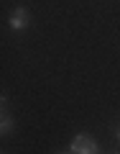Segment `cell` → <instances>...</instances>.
Wrapping results in <instances>:
<instances>
[{"label": "cell", "instance_id": "277c9868", "mask_svg": "<svg viewBox=\"0 0 120 154\" xmlns=\"http://www.w3.org/2000/svg\"><path fill=\"white\" fill-rule=\"evenodd\" d=\"M118 144H120V128H118Z\"/></svg>", "mask_w": 120, "mask_h": 154}, {"label": "cell", "instance_id": "7a4b0ae2", "mask_svg": "<svg viewBox=\"0 0 120 154\" xmlns=\"http://www.w3.org/2000/svg\"><path fill=\"white\" fill-rule=\"evenodd\" d=\"M10 28H13V31H23V28H28V11H26V8H13V13H10Z\"/></svg>", "mask_w": 120, "mask_h": 154}, {"label": "cell", "instance_id": "6da1fadb", "mask_svg": "<svg viewBox=\"0 0 120 154\" xmlns=\"http://www.w3.org/2000/svg\"><path fill=\"white\" fill-rule=\"evenodd\" d=\"M72 154H100V146L87 134H77L74 141H72Z\"/></svg>", "mask_w": 120, "mask_h": 154}, {"label": "cell", "instance_id": "3957f363", "mask_svg": "<svg viewBox=\"0 0 120 154\" xmlns=\"http://www.w3.org/2000/svg\"><path fill=\"white\" fill-rule=\"evenodd\" d=\"M10 128H13V118L5 113V110H3V123H0V131H3V134H8Z\"/></svg>", "mask_w": 120, "mask_h": 154}]
</instances>
